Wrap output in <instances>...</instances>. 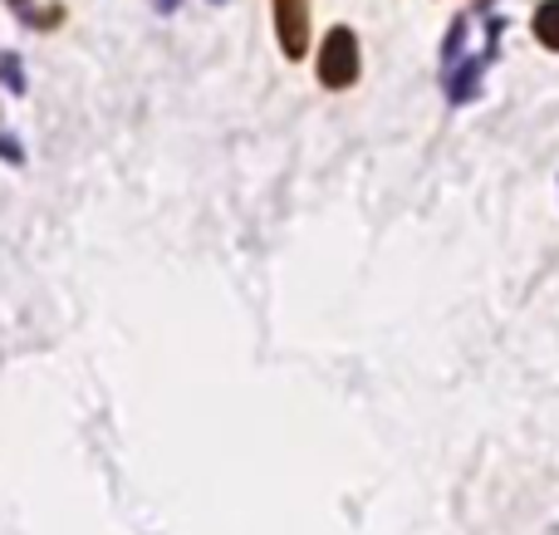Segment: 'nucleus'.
<instances>
[{"mask_svg":"<svg viewBox=\"0 0 559 535\" xmlns=\"http://www.w3.org/2000/svg\"><path fill=\"white\" fill-rule=\"evenodd\" d=\"M319 79L329 88H348L358 79V39L354 29H329L324 35V49H319Z\"/></svg>","mask_w":559,"mask_h":535,"instance_id":"f257e3e1","label":"nucleus"},{"mask_svg":"<svg viewBox=\"0 0 559 535\" xmlns=\"http://www.w3.org/2000/svg\"><path fill=\"white\" fill-rule=\"evenodd\" d=\"M275 25H280V45L289 59L305 55L309 45V5L305 0H275Z\"/></svg>","mask_w":559,"mask_h":535,"instance_id":"f03ea898","label":"nucleus"},{"mask_svg":"<svg viewBox=\"0 0 559 535\" xmlns=\"http://www.w3.org/2000/svg\"><path fill=\"white\" fill-rule=\"evenodd\" d=\"M535 35H540V45L559 49V0H545L540 15H535Z\"/></svg>","mask_w":559,"mask_h":535,"instance_id":"7ed1b4c3","label":"nucleus"}]
</instances>
